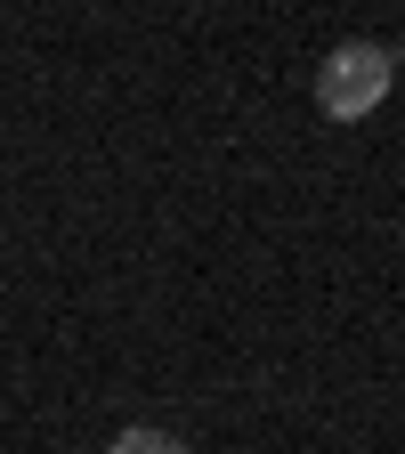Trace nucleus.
Masks as SVG:
<instances>
[{
	"mask_svg": "<svg viewBox=\"0 0 405 454\" xmlns=\"http://www.w3.org/2000/svg\"><path fill=\"white\" fill-rule=\"evenodd\" d=\"M389 49H373V41H340L324 66H316V114L324 122H365V114L389 98Z\"/></svg>",
	"mask_w": 405,
	"mask_h": 454,
	"instance_id": "f257e3e1",
	"label": "nucleus"
},
{
	"mask_svg": "<svg viewBox=\"0 0 405 454\" xmlns=\"http://www.w3.org/2000/svg\"><path fill=\"white\" fill-rule=\"evenodd\" d=\"M105 454H195V446H187V438H170V430H146V422H138V430H113V446H105Z\"/></svg>",
	"mask_w": 405,
	"mask_h": 454,
	"instance_id": "f03ea898",
	"label": "nucleus"
}]
</instances>
